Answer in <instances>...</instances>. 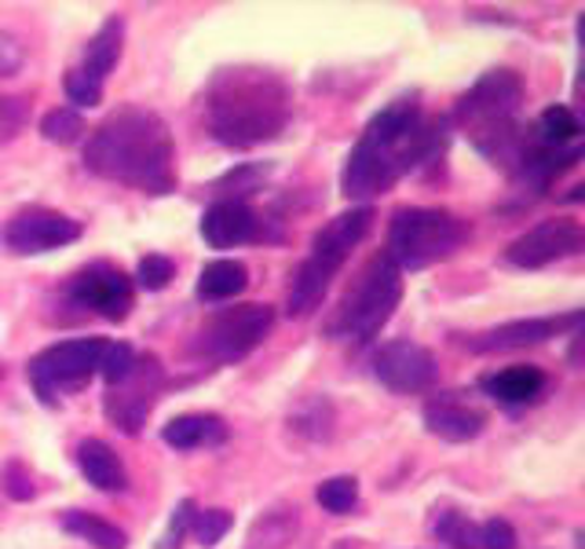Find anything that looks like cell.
Segmentation results:
<instances>
[{
  "label": "cell",
  "instance_id": "cell-39",
  "mask_svg": "<svg viewBox=\"0 0 585 549\" xmlns=\"http://www.w3.org/2000/svg\"><path fill=\"white\" fill-rule=\"evenodd\" d=\"M23 125H26V99H18V96H0V128L15 136Z\"/></svg>",
  "mask_w": 585,
  "mask_h": 549
},
{
  "label": "cell",
  "instance_id": "cell-28",
  "mask_svg": "<svg viewBox=\"0 0 585 549\" xmlns=\"http://www.w3.org/2000/svg\"><path fill=\"white\" fill-rule=\"evenodd\" d=\"M315 502L326 509V513L345 516L359 506V481L356 476H329V481L319 484Z\"/></svg>",
  "mask_w": 585,
  "mask_h": 549
},
{
  "label": "cell",
  "instance_id": "cell-20",
  "mask_svg": "<svg viewBox=\"0 0 585 549\" xmlns=\"http://www.w3.org/2000/svg\"><path fill=\"white\" fill-rule=\"evenodd\" d=\"M161 439L176 451H195V447H216L227 439V425L216 414H179L165 428Z\"/></svg>",
  "mask_w": 585,
  "mask_h": 549
},
{
  "label": "cell",
  "instance_id": "cell-3",
  "mask_svg": "<svg viewBox=\"0 0 585 549\" xmlns=\"http://www.w3.org/2000/svg\"><path fill=\"white\" fill-rule=\"evenodd\" d=\"M523 107V77L516 70H487L465 96L458 99V117L461 128H469L472 144L480 154H487L494 165H516L523 154V128L516 122Z\"/></svg>",
  "mask_w": 585,
  "mask_h": 549
},
{
  "label": "cell",
  "instance_id": "cell-2",
  "mask_svg": "<svg viewBox=\"0 0 585 549\" xmlns=\"http://www.w3.org/2000/svg\"><path fill=\"white\" fill-rule=\"evenodd\" d=\"M201 107H206L209 136L235 151L275 139L292 114L289 88L282 85V77L253 66L220 70Z\"/></svg>",
  "mask_w": 585,
  "mask_h": 549
},
{
  "label": "cell",
  "instance_id": "cell-8",
  "mask_svg": "<svg viewBox=\"0 0 585 549\" xmlns=\"http://www.w3.org/2000/svg\"><path fill=\"white\" fill-rule=\"evenodd\" d=\"M66 297L77 308H85V312H96L110 319V323H121V319H128V312H133V278L121 272V267L99 261L80 267L70 278Z\"/></svg>",
  "mask_w": 585,
  "mask_h": 549
},
{
  "label": "cell",
  "instance_id": "cell-22",
  "mask_svg": "<svg viewBox=\"0 0 585 549\" xmlns=\"http://www.w3.org/2000/svg\"><path fill=\"white\" fill-rule=\"evenodd\" d=\"M249 286V267L241 261H209L198 275V297L201 301H235Z\"/></svg>",
  "mask_w": 585,
  "mask_h": 549
},
{
  "label": "cell",
  "instance_id": "cell-10",
  "mask_svg": "<svg viewBox=\"0 0 585 549\" xmlns=\"http://www.w3.org/2000/svg\"><path fill=\"white\" fill-rule=\"evenodd\" d=\"M585 249V232L578 220H542L531 232H523L516 242L506 249V261L523 272H538L546 264H557L563 257H574Z\"/></svg>",
  "mask_w": 585,
  "mask_h": 549
},
{
  "label": "cell",
  "instance_id": "cell-32",
  "mask_svg": "<svg viewBox=\"0 0 585 549\" xmlns=\"http://www.w3.org/2000/svg\"><path fill=\"white\" fill-rule=\"evenodd\" d=\"M136 278H139V286H144V289L158 294V289H165L176 278V264L169 261V257H161V253H147L144 261H139Z\"/></svg>",
  "mask_w": 585,
  "mask_h": 549
},
{
  "label": "cell",
  "instance_id": "cell-12",
  "mask_svg": "<svg viewBox=\"0 0 585 549\" xmlns=\"http://www.w3.org/2000/svg\"><path fill=\"white\" fill-rule=\"evenodd\" d=\"M373 377H377L388 392L413 396V392H425V388L436 385L439 366L428 348H421L413 341H388L377 348V355H373Z\"/></svg>",
  "mask_w": 585,
  "mask_h": 549
},
{
  "label": "cell",
  "instance_id": "cell-9",
  "mask_svg": "<svg viewBox=\"0 0 585 549\" xmlns=\"http://www.w3.org/2000/svg\"><path fill=\"white\" fill-rule=\"evenodd\" d=\"M77 238H80L77 220L59 213V209H45V205L18 209V213L4 224V246L23 257L52 253V249H63L70 242H77Z\"/></svg>",
  "mask_w": 585,
  "mask_h": 549
},
{
  "label": "cell",
  "instance_id": "cell-25",
  "mask_svg": "<svg viewBox=\"0 0 585 549\" xmlns=\"http://www.w3.org/2000/svg\"><path fill=\"white\" fill-rule=\"evenodd\" d=\"M63 527L70 535L85 538L92 549H125L128 546V538L121 527H114L110 521H99V516H92V513H80V509L63 516Z\"/></svg>",
  "mask_w": 585,
  "mask_h": 549
},
{
  "label": "cell",
  "instance_id": "cell-18",
  "mask_svg": "<svg viewBox=\"0 0 585 549\" xmlns=\"http://www.w3.org/2000/svg\"><path fill=\"white\" fill-rule=\"evenodd\" d=\"M483 392L494 396L498 403H509V407H520V403H534L542 392H546L549 377L546 371L531 363H516V366H506V371H494L483 377Z\"/></svg>",
  "mask_w": 585,
  "mask_h": 549
},
{
  "label": "cell",
  "instance_id": "cell-17",
  "mask_svg": "<svg viewBox=\"0 0 585 549\" xmlns=\"http://www.w3.org/2000/svg\"><path fill=\"white\" fill-rule=\"evenodd\" d=\"M425 428L432 436L447 439V444H469V439H476L483 433V425H487V417H483L476 407L469 403H458V399L450 396H439L425 403Z\"/></svg>",
  "mask_w": 585,
  "mask_h": 549
},
{
  "label": "cell",
  "instance_id": "cell-15",
  "mask_svg": "<svg viewBox=\"0 0 585 549\" xmlns=\"http://www.w3.org/2000/svg\"><path fill=\"white\" fill-rule=\"evenodd\" d=\"M345 261H348V257H340V253H329V249L311 246L308 261L297 267V275H292V283H289L286 312H289L292 319L315 312V304L322 301V297H326L329 283H333V278H337V272H340V267H345Z\"/></svg>",
  "mask_w": 585,
  "mask_h": 549
},
{
  "label": "cell",
  "instance_id": "cell-37",
  "mask_svg": "<svg viewBox=\"0 0 585 549\" xmlns=\"http://www.w3.org/2000/svg\"><path fill=\"white\" fill-rule=\"evenodd\" d=\"M0 484H4L8 498H15V502H26V498H34V481H29V473H26L23 462H8L4 473H0Z\"/></svg>",
  "mask_w": 585,
  "mask_h": 549
},
{
  "label": "cell",
  "instance_id": "cell-6",
  "mask_svg": "<svg viewBox=\"0 0 585 549\" xmlns=\"http://www.w3.org/2000/svg\"><path fill=\"white\" fill-rule=\"evenodd\" d=\"M275 312L267 304H235L224 308L198 329L190 352L209 363H238L271 334Z\"/></svg>",
  "mask_w": 585,
  "mask_h": 549
},
{
  "label": "cell",
  "instance_id": "cell-1",
  "mask_svg": "<svg viewBox=\"0 0 585 549\" xmlns=\"http://www.w3.org/2000/svg\"><path fill=\"white\" fill-rule=\"evenodd\" d=\"M88 173L136 187L144 195H169L176 187L173 133L147 107H121L88 133Z\"/></svg>",
  "mask_w": 585,
  "mask_h": 549
},
{
  "label": "cell",
  "instance_id": "cell-7",
  "mask_svg": "<svg viewBox=\"0 0 585 549\" xmlns=\"http://www.w3.org/2000/svg\"><path fill=\"white\" fill-rule=\"evenodd\" d=\"M107 352L103 337H77V341H59L29 359L26 374L45 403H52L63 388H80L99 371V359Z\"/></svg>",
  "mask_w": 585,
  "mask_h": 549
},
{
  "label": "cell",
  "instance_id": "cell-26",
  "mask_svg": "<svg viewBox=\"0 0 585 549\" xmlns=\"http://www.w3.org/2000/svg\"><path fill=\"white\" fill-rule=\"evenodd\" d=\"M534 133H538V144H546V147H571L574 139H578V133H582V122L574 117L571 107L552 103V107H546L538 114Z\"/></svg>",
  "mask_w": 585,
  "mask_h": 549
},
{
  "label": "cell",
  "instance_id": "cell-16",
  "mask_svg": "<svg viewBox=\"0 0 585 549\" xmlns=\"http://www.w3.org/2000/svg\"><path fill=\"white\" fill-rule=\"evenodd\" d=\"M396 179H399L396 162H391L381 147L359 139L356 151H351L348 162H345V173H340V187H345L348 198H356L359 202V198H373V195L388 191Z\"/></svg>",
  "mask_w": 585,
  "mask_h": 549
},
{
  "label": "cell",
  "instance_id": "cell-11",
  "mask_svg": "<svg viewBox=\"0 0 585 549\" xmlns=\"http://www.w3.org/2000/svg\"><path fill=\"white\" fill-rule=\"evenodd\" d=\"M165 382V371H161V363L154 355H136V366L133 374L125 377L121 385L110 388L107 396V417L114 422L121 433H139L150 414V407H154L158 399V388Z\"/></svg>",
  "mask_w": 585,
  "mask_h": 549
},
{
  "label": "cell",
  "instance_id": "cell-27",
  "mask_svg": "<svg viewBox=\"0 0 585 549\" xmlns=\"http://www.w3.org/2000/svg\"><path fill=\"white\" fill-rule=\"evenodd\" d=\"M40 136H45L48 144L70 147V144H77V139L85 136V117H80L74 107H55V110H48V114L40 117Z\"/></svg>",
  "mask_w": 585,
  "mask_h": 549
},
{
  "label": "cell",
  "instance_id": "cell-35",
  "mask_svg": "<svg viewBox=\"0 0 585 549\" xmlns=\"http://www.w3.org/2000/svg\"><path fill=\"white\" fill-rule=\"evenodd\" d=\"M480 549H516L512 524L501 521V516H490V521L480 527Z\"/></svg>",
  "mask_w": 585,
  "mask_h": 549
},
{
  "label": "cell",
  "instance_id": "cell-29",
  "mask_svg": "<svg viewBox=\"0 0 585 549\" xmlns=\"http://www.w3.org/2000/svg\"><path fill=\"white\" fill-rule=\"evenodd\" d=\"M436 538L439 542H447L453 549H480V527L469 521L465 513H439V521H436Z\"/></svg>",
  "mask_w": 585,
  "mask_h": 549
},
{
  "label": "cell",
  "instance_id": "cell-24",
  "mask_svg": "<svg viewBox=\"0 0 585 549\" xmlns=\"http://www.w3.org/2000/svg\"><path fill=\"white\" fill-rule=\"evenodd\" d=\"M297 535V509H271L249 527L246 549H286Z\"/></svg>",
  "mask_w": 585,
  "mask_h": 549
},
{
  "label": "cell",
  "instance_id": "cell-4",
  "mask_svg": "<svg viewBox=\"0 0 585 549\" xmlns=\"http://www.w3.org/2000/svg\"><path fill=\"white\" fill-rule=\"evenodd\" d=\"M472 238L469 220L453 216L450 209L402 205L388 224V261L399 272H421V267L447 261Z\"/></svg>",
  "mask_w": 585,
  "mask_h": 549
},
{
  "label": "cell",
  "instance_id": "cell-13",
  "mask_svg": "<svg viewBox=\"0 0 585 549\" xmlns=\"http://www.w3.org/2000/svg\"><path fill=\"white\" fill-rule=\"evenodd\" d=\"M582 326V312L571 315H542V319H512V323H501L487 329V334H476L469 341L472 352H516V348H531L542 345L549 337L563 334V329H578Z\"/></svg>",
  "mask_w": 585,
  "mask_h": 549
},
{
  "label": "cell",
  "instance_id": "cell-5",
  "mask_svg": "<svg viewBox=\"0 0 585 549\" xmlns=\"http://www.w3.org/2000/svg\"><path fill=\"white\" fill-rule=\"evenodd\" d=\"M402 301V272L388 257H373L359 283L348 289L337 308V319L329 323V334L356 337V341H373L381 326L396 315Z\"/></svg>",
  "mask_w": 585,
  "mask_h": 549
},
{
  "label": "cell",
  "instance_id": "cell-34",
  "mask_svg": "<svg viewBox=\"0 0 585 549\" xmlns=\"http://www.w3.org/2000/svg\"><path fill=\"white\" fill-rule=\"evenodd\" d=\"M26 63V45L12 29H0V77H15Z\"/></svg>",
  "mask_w": 585,
  "mask_h": 549
},
{
  "label": "cell",
  "instance_id": "cell-33",
  "mask_svg": "<svg viewBox=\"0 0 585 549\" xmlns=\"http://www.w3.org/2000/svg\"><path fill=\"white\" fill-rule=\"evenodd\" d=\"M264 176H267V165H241V169H231L227 176L216 179V191H227V187H235V195H253Z\"/></svg>",
  "mask_w": 585,
  "mask_h": 549
},
{
  "label": "cell",
  "instance_id": "cell-19",
  "mask_svg": "<svg viewBox=\"0 0 585 549\" xmlns=\"http://www.w3.org/2000/svg\"><path fill=\"white\" fill-rule=\"evenodd\" d=\"M77 465L80 473H85V481L99 487V491H125L128 487L125 465H121L114 447L103 444V439H85V444L77 447Z\"/></svg>",
  "mask_w": 585,
  "mask_h": 549
},
{
  "label": "cell",
  "instance_id": "cell-21",
  "mask_svg": "<svg viewBox=\"0 0 585 549\" xmlns=\"http://www.w3.org/2000/svg\"><path fill=\"white\" fill-rule=\"evenodd\" d=\"M121 41H125V18L110 15L107 23L96 29V37L85 48V63H80V74H85L88 82L103 85L107 74L117 66V59H121Z\"/></svg>",
  "mask_w": 585,
  "mask_h": 549
},
{
  "label": "cell",
  "instance_id": "cell-31",
  "mask_svg": "<svg viewBox=\"0 0 585 549\" xmlns=\"http://www.w3.org/2000/svg\"><path fill=\"white\" fill-rule=\"evenodd\" d=\"M136 366V352L128 345H107L103 359H99V374H103V382L114 388L125 382L128 374H133Z\"/></svg>",
  "mask_w": 585,
  "mask_h": 549
},
{
  "label": "cell",
  "instance_id": "cell-14",
  "mask_svg": "<svg viewBox=\"0 0 585 549\" xmlns=\"http://www.w3.org/2000/svg\"><path fill=\"white\" fill-rule=\"evenodd\" d=\"M201 238L213 249H235L246 242H264L267 227L257 209H249L241 198H220L201 216Z\"/></svg>",
  "mask_w": 585,
  "mask_h": 549
},
{
  "label": "cell",
  "instance_id": "cell-36",
  "mask_svg": "<svg viewBox=\"0 0 585 549\" xmlns=\"http://www.w3.org/2000/svg\"><path fill=\"white\" fill-rule=\"evenodd\" d=\"M66 96H70V103H77V107H96L99 99H103V85L88 82L80 70H70V74H66Z\"/></svg>",
  "mask_w": 585,
  "mask_h": 549
},
{
  "label": "cell",
  "instance_id": "cell-30",
  "mask_svg": "<svg viewBox=\"0 0 585 549\" xmlns=\"http://www.w3.org/2000/svg\"><path fill=\"white\" fill-rule=\"evenodd\" d=\"M231 524H235V516L227 513V509H201V513H195V538L201 546H216L220 538H224L231 532Z\"/></svg>",
  "mask_w": 585,
  "mask_h": 549
},
{
  "label": "cell",
  "instance_id": "cell-38",
  "mask_svg": "<svg viewBox=\"0 0 585 549\" xmlns=\"http://www.w3.org/2000/svg\"><path fill=\"white\" fill-rule=\"evenodd\" d=\"M195 502L190 498H184V502L176 506V516H173V524H169V538H165V549H179V542H184V535H187V527L195 524Z\"/></svg>",
  "mask_w": 585,
  "mask_h": 549
},
{
  "label": "cell",
  "instance_id": "cell-23",
  "mask_svg": "<svg viewBox=\"0 0 585 549\" xmlns=\"http://www.w3.org/2000/svg\"><path fill=\"white\" fill-rule=\"evenodd\" d=\"M289 428L297 436L311 439V444H329L333 428H337V411L326 396H308L297 411L289 414Z\"/></svg>",
  "mask_w": 585,
  "mask_h": 549
}]
</instances>
